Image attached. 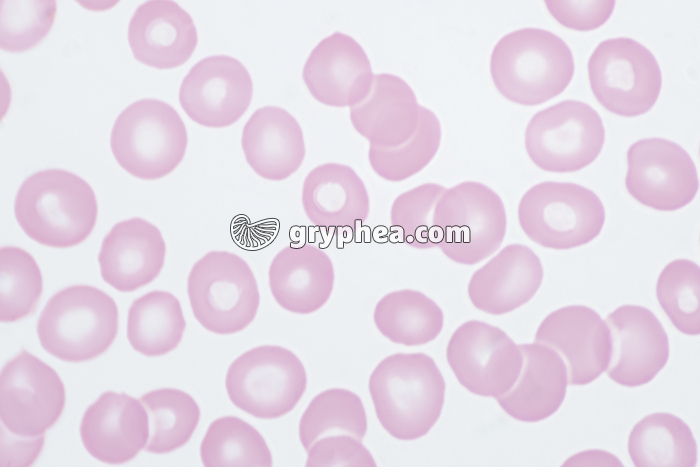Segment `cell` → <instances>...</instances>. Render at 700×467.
<instances>
[{
	"label": "cell",
	"instance_id": "1",
	"mask_svg": "<svg viewBox=\"0 0 700 467\" xmlns=\"http://www.w3.org/2000/svg\"><path fill=\"white\" fill-rule=\"evenodd\" d=\"M368 388L382 427L403 441L426 435L444 405L445 381L433 358L424 353H396L370 375Z\"/></svg>",
	"mask_w": 700,
	"mask_h": 467
},
{
	"label": "cell",
	"instance_id": "2",
	"mask_svg": "<svg viewBox=\"0 0 700 467\" xmlns=\"http://www.w3.org/2000/svg\"><path fill=\"white\" fill-rule=\"evenodd\" d=\"M15 218L35 242L69 248L85 241L98 216L94 190L80 176L63 169L38 171L19 187Z\"/></svg>",
	"mask_w": 700,
	"mask_h": 467
},
{
	"label": "cell",
	"instance_id": "3",
	"mask_svg": "<svg viewBox=\"0 0 700 467\" xmlns=\"http://www.w3.org/2000/svg\"><path fill=\"white\" fill-rule=\"evenodd\" d=\"M575 71L571 49L556 34L522 28L504 35L490 57V74L507 100L535 106L561 94Z\"/></svg>",
	"mask_w": 700,
	"mask_h": 467
},
{
	"label": "cell",
	"instance_id": "4",
	"mask_svg": "<svg viewBox=\"0 0 700 467\" xmlns=\"http://www.w3.org/2000/svg\"><path fill=\"white\" fill-rule=\"evenodd\" d=\"M119 311L114 299L90 285H73L55 293L37 321L42 348L65 362H85L114 342Z\"/></svg>",
	"mask_w": 700,
	"mask_h": 467
},
{
	"label": "cell",
	"instance_id": "5",
	"mask_svg": "<svg viewBox=\"0 0 700 467\" xmlns=\"http://www.w3.org/2000/svg\"><path fill=\"white\" fill-rule=\"evenodd\" d=\"M188 144L186 126L168 103L141 99L127 106L116 118L111 151L130 175L143 180L163 178L182 162Z\"/></svg>",
	"mask_w": 700,
	"mask_h": 467
},
{
	"label": "cell",
	"instance_id": "6",
	"mask_svg": "<svg viewBox=\"0 0 700 467\" xmlns=\"http://www.w3.org/2000/svg\"><path fill=\"white\" fill-rule=\"evenodd\" d=\"M187 293L196 320L206 330L230 335L256 317L260 294L248 263L228 251H210L192 266Z\"/></svg>",
	"mask_w": 700,
	"mask_h": 467
},
{
	"label": "cell",
	"instance_id": "7",
	"mask_svg": "<svg viewBox=\"0 0 700 467\" xmlns=\"http://www.w3.org/2000/svg\"><path fill=\"white\" fill-rule=\"evenodd\" d=\"M605 208L592 190L572 182H540L520 199L518 221L526 236L550 249L567 250L595 239Z\"/></svg>",
	"mask_w": 700,
	"mask_h": 467
},
{
	"label": "cell",
	"instance_id": "8",
	"mask_svg": "<svg viewBox=\"0 0 700 467\" xmlns=\"http://www.w3.org/2000/svg\"><path fill=\"white\" fill-rule=\"evenodd\" d=\"M437 247L452 261L474 265L502 244L507 217L500 196L488 186L465 181L447 189L433 211Z\"/></svg>",
	"mask_w": 700,
	"mask_h": 467
},
{
	"label": "cell",
	"instance_id": "9",
	"mask_svg": "<svg viewBox=\"0 0 700 467\" xmlns=\"http://www.w3.org/2000/svg\"><path fill=\"white\" fill-rule=\"evenodd\" d=\"M307 386L301 360L287 348L261 345L229 366L225 387L231 402L259 419H276L298 404Z\"/></svg>",
	"mask_w": 700,
	"mask_h": 467
},
{
	"label": "cell",
	"instance_id": "10",
	"mask_svg": "<svg viewBox=\"0 0 700 467\" xmlns=\"http://www.w3.org/2000/svg\"><path fill=\"white\" fill-rule=\"evenodd\" d=\"M587 70L593 95L613 114H645L660 95V66L654 54L632 38L600 42L588 60Z\"/></svg>",
	"mask_w": 700,
	"mask_h": 467
},
{
	"label": "cell",
	"instance_id": "11",
	"mask_svg": "<svg viewBox=\"0 0 700 467\" xmlns=\"http://www.w3.org/2000/svg\"><path fill=\"white\" fill-rule=\"evenodd\" d=\"M605 129L587 103L564 100L538 111L525 130V149L540 169L555 173L579 171L600 154Z\"/></svg>",
	"mask_w": 700,
	"mask_h": 467
},
{
	"label": "cell",
	"instance_id": "12",
	"mask_svg": "<svg viewBox=\"0 0 700 467\" xmlns=\"http://www.w3.org/2000/svg\"><path fill=\"white\" fill-rule=\"evenodd\" d=\"M65 386L58 373L23 349L0 374V417L14 438L36 440L61 417Z\"/></svg>",
	"mask_w": 700,
	"mask_h": 467
},
{
	"label": "cell",
	"instance_id": "13",
	"mask_svg": "<svg viewBox=\"0 0 700 467\" xmlns=\"http://www.w3.org/2000/svg\"><path fill=\"white\" fill-rule=\"evenodd\" d=\"M447 362L459 383L483 397H498L515 384L523 362L519 345L499 327L470 320L449 339Z\"/></svg>",
	"mask_w": 700,
	"mask_h": 467
},
{
	"label": "cell",
	"instance_id": "14",
	"mask_svg": "<svg viewBox=\"0 0 700 467\" xmlns=\"http://www.w3.org/2000/svg\"><path fill=\"white\" fill-rule=\"evenodd\" d=\"M625 186L639 203L659 211L688 205L699 189L696 166L688 152L663 138L633 143L626 154Z\"/></svg>",
	"mask_w": 700,
	"mask_h": 467
},
{
	"label": "cell",
	"instance_id": "15",
	"mask_svg": "<svg viewBox=\"0 0 700 467\" xmlns=\"http://www.w3.org/2000/svg\"><path fill=\"white\" fill-rule=\"evenodd\" d=\"M253 82L246 67L227 55L198 61L184 77L179 102L187 116L209 128L228 127L247 111Z\"/></svg>",
	"mask_w": 700,
	"mask_h": 467
},
{
	"label": "cell",
	"instance_id": "16",
	"mask_svg": "<svg viewBox=\"0 0 700 467\" xmlns=\"http://www.w3.org/2000/svg\"><path fill=\"white\" fill-rule=\"evenodd\" d=\"M605 322L611 339L609 378L626 387L653 380L669 358L668 335L654 313L642 306L622 305Z\"/></svg>",
	"mask_w": 700,
	"mask_h": 467
},
{
	"label": "cell",
	"instance_id": "17",
	"mask_svg": "<svg viewBox=\"0 0 700 467\" xmlns=\"http://www.w3.org/2000/svg\"><path fill=\"white\" fill-rule=\"evenodd\" d=\"M535 342L556 350L562 357L571 385L589 384L608 367L609 328L587 306L569 305L548 314L536 331Z\"/></svg>",
	"mask_w": 700,
	"mask_h": 467
},
{
	"label": "cell",
	"instance_id": "18",
	"mask_svg": "<svg viewBox=\"0 0 700 467\" xmlns=\"http://www.w3.org/2000/svg\"><path fill=\"white\" fill-rule=\"evenodd\" d=\"M303 81L318 102L331 107H351L369 94L374 74L362 46L351 36L335 32L310 52Z\"/></svg>",
	"mask_w": 700,
	"mask_h": 467
},
{
	"label": "cell",
	"instance_id": "19",
	"mask_svg": "<svg viewBox=\"0 0 700 467\" xmlns=\"http://www.w3.org/2000/svg\"><path fill=\"white\" fill-rule=\"evenodd\" d=\"M80 437L95 459L112 465L124 464L147 444L148 413L139 399L124 392L106 391L84 412Z\"/></svg>",
	"mask_w": 700,
	"mask_h": 467
},
{
	"label": "cell",
	"instance_id": "20",
	"mask_svg": "<svg viewBox=\"0 0 700 467\" xmlns=\"http://www.w3.org/2000/svg\"><path fill=\"white\" fill-rule=\"evenodd\" d=\"M166 257L161 231L140 217L116 223L98 254L102 279L120 292H133L160 274Z\"/></svg>",
	"mask_w": 700,
	"mask_h": 467
},
{
	"label": "cell",
	"instance_id": "21",
	"mask_svg": "<svg viewBox=\"0 0 700 467\" xmlns=\"http://www.w3.org/2000/svg\"><path fill=\"white\" fill-rule=\"evenodd\" d=\"M127 34L134 58L160 70L186 63L198 44L191 15L174 1H147L138 6Z\"/></svg>",
	"mask_w": 700,
	"mask_h": 467
},
{
	"label": "cell",
	"instance_id": "22",
	"mask_svg": "<svg viewBox=\"0 0 700 467\" xmlns=\"http://www.w3.org/2000/svg\"><path fill=\"white\" fill-rule=\"evenodd\" d=\"M542 280V263L534 251L510 244L473 273L467 291L475 308L502 315L531 300Z\"/></svg>",
	"mask_w": 700,
	"mask_h": 467
},
{
	"label": "cell",
	"instance_id": "23",
	"mask_svg": "<svg viewBox=\"0 0 700 467\" xmlns=\"http://www.w3.org/2000/svg\"><path fill=\"white\" fill-rule=\"evenodd\" d=\"M349 108L354 129L376 147L406 143L419 124L420 105L414 91L405 80L389 73L374 75L366 98Z\"/></svg>",
	"mask_w": 700,
	"mask_h": 467
},
{
	"label": "cell",
	"instance_id": "24",
	"mask_svg": "<svg viewBox=\"0 0 700 467\" xmlns=\"http://www.w3.org/2000/svg\"><path fill=\"white\" fill-rule=\"evenodd\" d=\"M241 146L252 170L272 181L287 179L305 157L301 126L288 111L276 106L253 112L243 127Z\"/></svg>",
	"mask_w": 700,
	"mask_h": 467
},
{
	"label": "cell",
	"instance_id": "25",
	"mask_svg": "<svg viewBox=\"0 0 700 467\" xmlns=\"http://www.w3.org/2000/svg\"><path fill=\"white\" fill-rule=\"evenodd\" d=\"M273 298L283 309L311 314L329 300L334 287L330 257L313 245H289L273 258L269 271Z\"/></svg>",
	"mask_w": 700,
	"mask_h": 467
},
{
	"label": "cell",
	"instance_id": "26",
	"mask_svg": "<svg viewBox=\"0 0 700 467\" xmlns=\"http://www.w3.org/2000/svg\"><path fill=\"white\" fill-rule=\"evenodd\" d=\"M523 356L520 374L512 388L496 400L512 418L538 422L553 415L564 401L568 383L562 357L540 343L519 344Z\"/></svg>",
	"mask_w": 700,
	"mask_h": 467
},
{
	"label": "cell",
	"instance_id": "27",
	"mask_svg": "<svg viewBox=\"0 0 700 467\" xmlns=\"http://www.w3.org/2000/svg\"><path fill=\"white\" fill-rule=\"evenodd\" d=\"M307 218L321 227H353L367 219L370 201L364 182L350 167L326 163L312 169L302 187Z\"/></svg>",
	"mask_w": 700,
	"mask_h": 467
},
{
	"label": "cell",
	"instance_id": "28",
	"mask_svg": "<svg viewBox=\"0 0 700 467\" xmlns=\"http://www.w3.org/2000/svg\"><path fill=\"white\" fill-rule=\"evenodd\" d=\"M628 453L637 467H694L698 458L689 426L664 412L649 414L635 424L628 439Z\"/></svg>",
	"mask_w": 700,
	"mask_h": 467
},
{
	"label": "cell",
	"instance_id": "29",
	"mask_svg": "<svg viewBox=\"0 0 700 467\" xmlns=\"http://www.w3.org/2000/svg\"><path fill=\"white\" fill-rule=\"evenodd\" d=\"M185 328L180 301L170 292L150 291L129 307L127 339L144 356H162L173 351L181 342Z\"/></svg>",
	"mask_w": 700,
	"mask_h": 467
},
{
	"label": "cell",
	"instance_id": "30",
	"mask_svg": "<svg viewBox=\"0 0 700 467\" xmlns=\"http://www.w3.org/2000/svg\"><path fill=\"white\" fill-rule=\"evenodd\" d=\"M373 319L384 337L405 346L434 340L444 323L441 308L425 294L411 289L383 296L375 306Z\"/></svg>",
	"mask_w": 700,
	"mask_h": 467
},
{
	"label": "cell",
	"instance_id": "31",
	"mask_svg": "<svg viewBox=\"0 0 700 467\" xmlns=\"http://www.w3.org/2000/svg\"><path fill=\"white\" fill-rule=\"evenodd\" d=\"M149 419L145 450L166 454L184 446L200 421V408L194 398L175 388L152 390L139 398Z\"/></svg>",
	"mask_w": 700,
	"mask_h": 467
},
{
	"label": "cell",
	"instance_id": "32",
	"mask_svg": "<svg viewBox=\"0 0 700 467\" xmlns=\"http://www.w3.org/2000/svg\"><path fill=\"white\" fill-rule=\"evenodd\" d=\"M299 439L306 450L329 435H350L362 441L367 432V415L361 398L343 388L317 394L299 421Z\"/></svg>",
	"mask_w": 700,
	"mask_h": 467
},
{
	"label": "cell",
	"instance_id": "33",
	"mask_svg": "<svg viewBox=\"0 0 700 467\" xmlns=\"http://www.w3.org/2000/svg\"><path fill=\"white\" fill-rule=\"evenodd\" d=\"M200 457L206 467L273 465L264 437L237 416H223L209 425L200 445Z\"/></svg>",
	"mask_w": 700,
	"mask_h": 467
},
{
	"label": "cell",
	"instance_id": "34",
	"mask_svg": "<svg viewBox=\"0 0 700 467\" xmlns=\"http://www.w3.org/2000/svg\"><path fill=\"white\" fill-rule=\"evenodd\" d=\"M442 130L437 116L420 105L418 127L404 144L394 148L370 145L369 163L374 172L391 182L406 180L423 170L435 157L441 143Z\"/></svg>",
	"mask_w": 700,
	"mask_h": 467
},
{
	"label": "cell",
	"instance_id": "35",
	"mask_svg": "<svg viewBox=\"0 0 700 467\" xmlns=\"http://www.w3.org/2000/svg\"><path fill=\"white\" fill-rule=\"evenodd\" d=\"M42 291V273L34 257L19 247H1V322H16L33 314L37 309Z\"/></svg>",
	"mask_w": 700,
	"mask_h": 467
},
{
	"label": "cell",
	"instance_id": "36",
	"mask_svg": "<svg viewBox=\"0 0 700 467\" xmlns=\"http://www.w3.org/2000/svg\"><path fill=\"white\" fill-rule=\"evenodd\" d=\"M657 300L673 326L687 335L700 333V268L688 259H676L660 272Z\"/></svg>",
	"mask_w": 700,
	"mask_h": 467
},
{
	"label": "cell",
	"instance_id": "37",
	"mask_svg": "<svg viewBox=\"0 0 700 467\" xmlns=\"http://www.w3.org/2000/svg\"><path fill=\"white\" fill-rule=\"evenodd\" d=\"M446 190L439 184L424 183L395 198L390 220L400 242L418 249L439 244L440 236L432 222L433 211Z\"/></svg>",
	"mask_w": 700,
	"mask_h": 467
},
{
	"label": "cell",
	"instance_id": "38",
	"mask_svg": "<svg viewBox=\"0 0 700 467\" xmlns=\"http://www.w3.org/2000/svg\"><path fill=\"white\" fill-rule=\"evenodd\" d=\"M54 0L1 1V49L24 52L38 45L55 20Z\"/></svg>",
	"mask_w": 700,
	"mask_h": 467
},
{
	"label": "cell",
	"instance_id": "39",
	"mask_svg": "<svg viewBox=\"0 0 700 467\" xmlns=\"http://www.w3.org/2000/svg\"><path fill=\"white\" fill-rule=\"evenodd\" d=\"M306 466H377L370 451L350 435H329L307 451Z\"/></svg>",
	"mask_w": 700,
	"mask_h": 467
},
{
	"label": "cell",
	"instance_id": "40",
	"mask_svg": "<svg viewBox=\"0 0 700 467\" xmlns=\"http://www.w3.org/2000/svg\"><path fill=\"white\" fill-rule=\"evenodd\" d=\"M544 2L558 23L577 31H591L601 27L610 18L615 7L614 0Z\"/></svg>",
	"mask_w": 700,
	"mask_h": 467
}]
</instances>
